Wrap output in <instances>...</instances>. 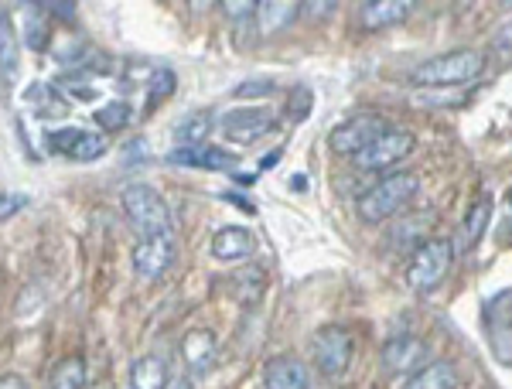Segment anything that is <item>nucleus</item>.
Listing matches in <instances>:
<instances>
[{
	"mask_svg": "<svg viewBox=\"0 0 512 389\" xmlns=\"http://www.w3.org/2000/svg\"><path fill=\"white\" fill-rule=\"evenodd\" d=\"M229 291H233L236 301L243 304H256L263 297V291H267V273H263L260 267H246L229 277Z\"/></svg>",
	"mask_w": 512,
	"mask_h": 389,
	"instance_id": "21",
	"label": "nucleus"
},
{
	"mask_svg": "<svg viewBox=\"0 0 512 389\" xmlns=\"http://www.w3.org/2000/svg\"><path fill=\"white\" fill-rule=\"evenodd\" d=\"M403 389H458V369L448 359H437L420 366L414 376L407 379Z\"/></svg>",
	"mask_w": 512,
	"mask_h": 389,
	"instance_id": "17",
	"label": "nucleus"
},
{
	"mask_svg": "<svg viewBox=\"0 0 512 389\" xmlns=\"http://www.w3.org/2000/svg\"><path fill=\"white\" fill-rule=\"evenodd\" d=\"M175 256H178V250H175V239L171 236H144L134 246V270L144 280H158L171 270Z\"/></svg>",
	"mask_w": 512,
	"mask_h": 389,
	"instance_id": "10",
	"label": "nucleus"
},
{
	"mask_svg": "<svg viewBox=\"0 0 512 389\" xmlns=\"http://www.w3.org/2000/svg\"><path fill=\"white\" fill-rule=\"evenodd\" d=\"M383 366L390 372H414L427 366V342L417 335H396L383 345Z\"/></svg>",
	"mask_w": 512,
	"mask_h": 389,
	"instance_id": "11",
	"label": "nucleus"
},
{
	"mask_svg": "<svg viewBox=\"0 0 512 389\" xmlns=\"http://www.w3.org/2000/svg\"><path fill=\"white\" fill-rule=\"evenodd\" d=\"M263 386L267 389H311L308 366L294 355H274L263 366Z\"/></svg>",
	"mask_w": 512,
	"mask_h": 389,
	"instance_id": "12",
	"label": "nucleus"
},
{
	"mask_svg": "<svg viewBox=\"0 0 512 389\" xmlns=\"http://www.w3.org/2000/svg\"><path fill=\"white\" fill-rule=\"evenodd\" d=\"M420 178L414 171H396V175H386L383 181H376L366 195L355 202V212H359L362 222L369 226H383L386 219H393L396 212L407 209V202L417 195Z\"/></svg>",
	"mask_w": 512,
	"mask_h": 389,
	"instance_id": "1",
	"label": "nucleus"
},
{
	"mask_svg": "<svg viewBox=\"0 0 512 389\" xmlns=\"http://www.w3.org/2000/svg\"><path fill=\"white\" fill-rule=\"evenodd\" d=\"M414 147H417V137L410 134V130L390 127L383 137H376L366 151L355 154V164H359L362 171H386V168H393V164H400Z\"/></svg>",
	"mask_w": 512,
	"mask_h": 389,
	"instance_id": "7",
	"label": "nucleus"
},
{
	"mask_svg": "<svg viewBox=\"0 0 512 389\" xmlns=\"http://www.w3.org/2000/svg\"><path fill=\"white\" fill-rule=\"evenodd\" d=\"M308 103H311V96H308V89H294V99H291V110L294 113H308Z\"/></svg>",
	"mask_w": 512,
	"mask_h": 389,
	"instance_id": "34",
	"label": "nucleus"
},
{
	"mask_svg": "<svg viewBox=\"0 0 512 389\" xmlns=\"http://www.w3.org/2000/svg\"><path fill=\"white\" fill-rule=\"evenodd\" d=\"M492 328H512V291H502L499 297H492L489 308H485Z\"/></svg>",
	"mask_w": 512,
	"mask_h": 389,
	"instance_id": "27",
	"label": "nucleus"
},
{
	"mask_svg": "<svg viewBox=\"0 0 512 389\" xmlns=\"http://www.w3.org/2000/svg\"><path fill=\"white\" fill-rule=\"evenodd\" d=\"M297 14H301V4H291V0H277V4H256V24H260V35H270V31L287 28Z\"/></svg>",
	"mask_w": 512,
	"mask_h": 389,
	"instance_id": "20",
	"label": "nucleus"
},
{
	"mask_svg": "<svg viewBox=\"0 0 512 389\" xmlns=\"http://www.w3.org/2000/svg\"><path fill=\"white\" fill-rule=\"evenodd\" d=\"M171 89H175V72H171V69L151 72V106H158L161 99H168Z\"/></svg>",
	"mask_w": 512,
	"mask_h": 389,
	"instance_id": "29",
	"label": "nucleus"
},
{
	"mask_svg": "<svg viewBox=\"0 0 512 389\" xmlns=\"http://www.w3.org/2000/svg\"><path fill=\"white\" fill-rule=\"evenodd\" d=\"M301 11H311V14H332L335 4H301Z\"/></svg>",
	"mask_w": 512,
	"mask_h": 389,
	"instance_id": "37",
	"label": "nucleus"
},
{
	"mask_svg": "<svg viewBox=\"0 0 512 389\" xmlns=\"http://www.w3.org/2000/svg\"><path fill=\"white\" fill-rule=\"evenodd\" d=\"M181 355H185L188 369L202 376V372H209L212 366H216V355H219L216 335L205 331V328H192L185 338H181Z\"/></svg>",
	"mask_w": 512,
	"mask_h": 389,
	"instance_id": "14",
	"label": "nucleus"
},
{
	"mask_svg": "<svg viewBox=\"0 0 512 389\" xmlns=\"http://www.w3.org/2000/svg\"><path fill=\"white\" fill-rule=\"evenodd\" d=\"M168 383V362L161 355H140L130 366V386L134 389H164Z\"/></svg>",
	"mask_w": 512,
	"mask_h": 389,
	"instance_id": "19",
	"label": "nucleus"
},
{
	"mask_svg": "<svg viewBox=\"0 0 512 389\" xmlns=\"http://www.w3.org/2000/svg\"><path fill=\"white\" fill-rule=\"evenodd\" d=\"M18 76H21V41L18 31H14L11 14L0 11V82L11 89Z\"/></svg>",
	"mask_w": 512,
	"mask_h": 389,
	"instance_id": "15",
	"label": "nucleus"
},
{
	"mask_svg": "<svg viewBox=\"0 0 512 389\" xmlns=\"http://www.w3.org/2000/svg\"><path fill=\"white\" fill-rule=\"evenodd\" d=\"M253 246H256V239L250 229H243V226H226L212 236V256L222 263L246 260V256H253Z\"/></svg>",
	"mask_w": 512,
	"mask_h": 389,
	"instance_id": "16",
	"label": "nucleus"
},
{
	"mask_svg": "<svg viewBox=\"0 0 512 389\" xmlns=\"http://www.w3.org/2000/svg\"><path fill=\"white\" fill-rule=\"evenodd\" d=\"M24 99H28L31 106H35V113L41 120H52V117H65L69 113V103L55 93V89H48V86H41V82H35V86L24 93Z\"/></svg>",
	"mask_w": 512,
	"mask_h": 389,
	"instance_id": "22",
	"label": "nucleus"
},
{
	"mask_svg": "<svg viewBox=\"0 0 512 389\" xmlns=\"http://www.w3.org/2000/svg\"><path fill=\"white\" fill-rule=\"evenodd\" d=\"M0 389H28V379L18 372H7V376H0Z\"/></svg>",
	"mask_w": 512,
	"mask_h": 389,
	"instance_id": "35",
	"label": "nucleus"
},
{
	"mask_svg": "<svg viewBox=\"0 0 512 389\" xmlns=\"http://www.w3.org/2000/svg\"><path fill=\"white\" fill-rule=\"evenodd\" d=\"M489 222H492V198L489 195H482L478 202L468 209L465 215V222H461V236H458V246L461 250H475L478 246V239L485 236V229H489Z\"/></svg>",
	"mask_w": 512,
	"mask_h": 389,
	"instance_id": "18",
	"label": "nucleus"
},
{
	"mask_svg": "<svg viewBox=\"0 0 512 389\" xmlns=\"http://www.w3.org/2000/svg\"><path fill=\"white\" fill-rule=\"evenodd\" d=\"M454 263V243L444 236H434L427 243H420L414 253H410L407 263V287L414 294H431L444 284V277L451 273Z\"/></svg>",
	"mask_w": 512,
	"mask_h": 389,
	"instance_id": "3",
	"label": "nucleus"
},
{
	"mask_svg": "<svg viewBox=\"0 0 512 389\" xmlns=\"http://www.w3.org/2000/svg\"><path fill=\"white\" fill-rule=\"evenodd\" d=\"M437 222L434 212H420V215H410V219H403L400 226L393 229V246H400V250H407L410 243L420 246V239H424V233L431 229ZM427 243V239H424Z\"/></svg>",
	"mask_w": 512,
	"mask_h": 389,
	"instance_id": "23",
	"label": "nucleus"
},
{
	"mask_svg": "<svg viewBox=\"0 0 512 389\" xmlns=\"http://www.w3.org/2000/svg\"><path fill=\"white\" fill-rule=\"evenodd\" d=\"M274 110L267 106H246V110H233L222 117V137L233 144H253V140L267 137L274 130Z\"/></svg>",
	"mask_w": 512,
	"mask_h": 389,
	"instance_id": "8",
	"label": "nucleus"
},
{
	"mask_svg": "<svg viewBox=\"0 0 512 389\" xmlns=\"http://www.w3.org/2000/svg\"><path fill=\"white\" fill-rule=\"evenodd\" d=\"M386 130H390V123H386V117H379V113H355V117L342 120L332 134H328V147H332L335 154H359V151H366L376 137H383Z\"/></svg>",
	"mask_w": 512,
	"mask_h": 389,
	"instance_id": "6",
	"label": "nucleus"
},
{
	"mask_svg": "<svg viewBox=\"0 0 512 389\" xmlns=\"http://www.w3.org/2000/svg\"><path fill=\"white\" fill-rule=\"evenodd\" d=\"M45 144L52 147V154H65V157H72V161H96V157L106 154L103 134H93V130H79V127L48 130Z\"/></svg>",
	"mask_w": 512,
	"mask_h": 389,
	"instance_id": "9",
	"label": "nucleus"
},
{
	"mask_svg": "<svg viewBox=\"0 0 512 389\" xmlns=\"http://www.w3.org/2000/svg\"><path fill=\"white\" fill-rule=\"evenodd\" d=\"M28 205V195H18V192H7L0 195V219H11L14 212H21Z\"/></svg>",
	"mask_w": 512,
	"mask_h": 389,
	"instance_id": "31",
	"label": "nucleus"
},
{
	"mask_svg": "<svg viewBox=\"0 0 512 389\" xmlns=\"http://www.w3.org/2000/svg\"><path fill=\"white\" fill-rule=\"evenodd\" d=\"M410 11H414V0H369L359 7V24L366 31H383L407 21Z\"/></svg>",
	"mask_w": 512,
	"mask_h": 389,
	"instance_id": "13",
	"label": "nucleus"
},
{
	"mask_svg": "<svg viewBox=\"0 0 512 389\" xmlns=\"http://www.w3.org/2000/svg\"><path fill=\"white\" fill-rule=\"evenodd\" d=\"M48 11L59 14L62 21H72V18H76V4H52V7H48Z\"/></svg>",
	"mask_w": 512,
	"mask_h": 389,
	"instance_id": "36",
	"label": "nucleus"
},
{
	"mask_svg": "<svg viewBox=\"0 0 512 389\" xmlns=\"http://www.w3.org/2000/svg\"><path fill=\"white\" fill-rule=\"evenodd\" d=\"M311 355H315V366L321 369V376H345V369L352 362V331L342 325H325L315 335V342H311Z\"/></svg>",
	"mask_w": 512,
	"mask_h": 389,
	"instance_id": "5",
	"label": "nucleus"
},
{
	"mask_svg": "<svg viewBox=\"0 0 512 389\" xmlns=\"http://www.w3.org/2000/svg\"><path fill=\"white\" fill-rule=\"evenodd\" d=\"M495 52L512 55V21H509V24H502V28L495 31Z\"/></svg>",
	"mask_w": 512,
	"mask_h": 389,
	"instance_id": "33",
	"label": "nucleus"
},
{
	"mask_svg": "<svg viewBox=\"0 0 512 389\" xmlns=\"http://www.w3.org/2000/svg\"><path fill=\"white\" fill-rule=\"evenodd\" d=\"M485 69V55L475 52V48H454V52L434 55V59L420 62L414 72H410V82L414 86H465L482 76Z\"/></svg>",
	"mask_w": 512,
	"mask_h": 389,
	"instance_id": "2",
	"label": "nucleus"
},
{
	"mask_svg": "<svg viewBox=\"0 0 512 389\" xmlns=\"http://www.w3.org/2000/svg\"><path fill=\"white\" fill-rule=\"evenodd\" d=\"M93 120H96L103 130H110V134H113V130H123V127H127V120H130V106H127V103H120V99H113V103L99 106Z\"/></svg>",
	"mask_w": 512,
	"mask_h": 389,
	"instance_id": "26",
	"label": "nucleus"
},
{
	"mask_svg": "<svg viewBox=\"0 0 512 389\" xmlns=\"http://www.w3.org/2000/svg\"><path fill=\"white\" fill-rule=\"evenodd\" d=\"M123 212L144 236H171V209L164 195L151 185H130L120 195Z\"/></svg>",
	"mask_w": 512,
	"mask_h": 389,
	"instance_id": "4",
	"label": "nucleus"
},
{
	"mask_svg": "<svg viewBox=\"0 0 512 389\" xmlns=\"http://www.w3.org/2000/svg\"><path fill=\"white\" fill-rule=\"evenodd\" d=\"M164 389H195V386H192V379H168Z\"/></svg>",
	"mask_w": 512,
	"mask_h": 389,
	"instance_id": "38",
	"label": "nucleus"
},
{
	"mask_svg": "<svg viewBox=\"0 0 512 389\" xmlns=\"http://www.w3.org/2000/svg\"><path fill=\"white\" fill-rule=\"evenodd\" d=\"M24 41H28V48H35V52H41V48H48V21L45 14L38 11V7H31L28 11V31H24Z\"/></svg>",
	"mask_w": 512,
	"mask_h": 389,
	"instance_id": "28",
	"label": "nucleus"
},
{
	"mask_svg": "<svg viewBox=\"0 0 512 389\" xmlns=\"http://www.w3.org/2000/svg\"><path fill=\"white\" fill-rule=\"evenodd\" d=\"M219 7L226 11V18H233V21L253 18V14H256V4H253V0H222Z\"/></svg>",
	"mask_w": 512,
	"mask_h": 389,
	"instance_id": "30",
	"label": "nucleus"
},
{
	"mask_svg": "<svg viewBox=\"0 0 512 389\" xmlns=\"http://www.w3.org/2000/svg\"><path fill=\"white\" fill-rule=\"evenodd\" d=\"M267 93H274V86L270 82H243V86H236V93L233 96H267Z\"/></svg>",
	"mask_w": 512,
	"mask_h": 389,
	"instance_id": "32",
	"label": "nucleus"
},
{
	"mask_svg": "<svg viewBox=\"0 0 512 389\" xmlns=\"http://www.w3.org/2000/svg\"><path fill=\"white\" fill-rule=\"evenodd\" d=\"M82 386H86V359H79V355L62 359L52 372V383H48V389H82Z\"/></svg>",
	"mask_w": 512,
	"mask_h": 389,
	"instance_id": "24",
	"label": "nucleus"
},
{
	"mask_svg": "<svg viewBox=\"0 0 512 389\" xmlns=\"http://www.w3.org/2000/svg\"><path fill=\"white\" fill-rule=\"evenodd\" d=\"M212 134V120L205 117V113H198V117H188L181 120L175 127V140L185 147H205V137Z\"/></svg>",
	"mask_w": 512,
	"mask_h": 389,
	"instance_id": "25",
	"label": "nucleus"
},
{
	"mask_svg": "<svg viewBox=\"0 0 512 389\" xmlns=\"http://www.w3.org/2000/svg\"><path fill=\"white\" fill-rule=\"evenodd\" d=\"M509 202H512V192H509Z\"/></svg>",
	"mask_w": 512,
	"mask_h": 389,
	"instance_id": "39",
	"label": "nucleus"
}]
</instances>
